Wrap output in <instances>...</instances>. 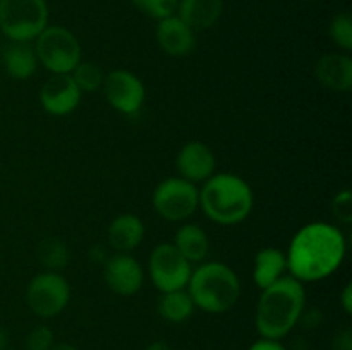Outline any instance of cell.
Instances as JSON below:
<instances>
[{
	"label": "cell",
	"mask_w": 352,
	"mask_h": 350,
	"mask_svg": "<svg viewBox=\"0 0 352 350\" xmlns=\"http://www.w3.org/2000/svg\"><path fill=\"white\" fill-rule=\"evenodd\" d=\"M103 95L113 110L127 117H134L141 112L146 98L143 81L131 71L117 69L109 72L103 79Z\"/></svg>",
	"instance_id": "cell-10"
},
{
	"label": "cell",
	"mask_w": 352,
	"mask_h": 350,
	"mask_svg": "<svg viewBox=\"0 0 352 350\" xmlns=\"http://www.w3.org/2000/svg\"><path fill=\"white\" fill-rule=\"evenodd\" d=\"M316 79L320 84L336 93L352 88V58L347 54H327L316 62Z\"/></svg>",
	"instance_id": "cell-15"
},
{
	"label": "cell",
	"mask_w": 352,
	"mask_h": 350,
	"mask_svg": "<svg viewBox=\"0 0 352 350\" xmlns=\"http://www.w3.org/2000/svg\"><path fill=\"white\" fill-rule=\"evenodd\" d=\"M195 302H192L191 295L186 288L174 292H165L162 294L160 301H158L157 311L162 319L172 325H181V323L188 321L195 312Z\"/></svg>",
	"instance_id": "cell-21"
},
{
	"label": "cell",
	"mask_w": 352,
	"mask_h": 350,
	"mask_svg": "<svg viewBox=\"0 0 352 350\" xmlns=\"http://www.w3.org/2000/svg\"><path fill=\"white\" fill-rule=\"evenodd\" d=\"M248 350H287L284 347V343L280 340H268V338H260L254 343H251V347Z\"/></svg>",
	"instance_id": "cell-30"
},
{
	"label": "cell",
	"mask_w": 352,
	"mask_h": 350,
	"mask_svg": "<svg viewBox=\"0 0 352 350\" xmlns=\"http://www.w3.org/2000/svg\"><path fill=\"white\" fill-rule=\"evenodd\" d=\"M332 213L344 225H349L352 222V194L349 189H344L333 198Z\"/></svg>",
	"instance_id": "cell-27"
},
{
	"label": "cell",
	"mask_w": 352,
	"mask_h": 350,
	"mask_svg": "<svg viewBox=\"0 0 352 350\" xmlns=\"http://www.w3.org/2000/svg\"><path fill=\"white\" fill-rule=\"evenodd\" d=\"M346 253V237L339 226L325 222L308 223L289 244L287 271L301 283L325 280L342 266Z\"/></svg>",
	"instance_id": "cell-1"
},
{
	"label": "cell",
	"mask_w": 352,
	"mask_h": 350,
	"mask_svg": "<svg viewBox=\"0 0 352 350\" xmlns=\"http://www.w3.org/2000/svg\"><path fill=\"white\" fill-rule=\"evenodd\" d=\"M131 2L143 14L160 21L168 16H174L179 0H131Z\"/></svg>",
	"instance_id": "cell-25"
},
{
	"label": "cell",
	"mask_w": 352,
	"mask_h": 350,
	"mask_svg": "<svg viewBox=\"0 0 352 350\" xmlns=\"http://www.w3.org/2000/svg\"><path fill=\"white\" fill-rule=\"evenodd\" d=\"M69 301H71V287L67 278L58 271H41L31 278L28 285V307L38 318H55L64 312Z\"/></svg>",
	"instance_id": "cell-7"
},
{
	"label": "cell",
	"mask_w": 352,
	"mask_h": 350,
	"mask_svg": "<svg viewBox=\"0 0 352 350\" xmlns=\"http://www.w3.org/2000/svg\"><path fill=\"white\" fill-rule=\"evenodd\" d=\"M71 78L74 79V82L81 89V93H95L98 89H102L105 74H103L102 67L98 64H95V62L81 60L76 65L74 71L71 72Z\"/></svg>",
	"instance_id": "cell-23"
},
{
	"label": "cell",
	"mask_w": 352,
	"mask_h": 350,
	"mask_svg": "<svg viewBox=\"0 0 352 350\" xmlns=\"http://www.w3.org/2000/svg\"><path fill=\"white\" fill-rule=\"evenodd\" d=\"M48 26L45 0H0V31L16 43H30Z\"/></svg>",
	"instance_id": "cell-5"
},
{
	"label": "cell",
	"mask_w": 352,
	"mask_h": 350,
	"mask_svg": "<svg viewBox=\"0 0 352 350\" xmlns=\"http://www.w3.org/2000/svg\"><path fill=\"white\" fill-rule=\"evenodd\" d=\"M50 350H78L74 345H71V343L67 342H60V343H54V345L50 347Z\"/></svg>",
	"instance_id": "cell-34"
},
{
	"label": "cell",
	"mask_w": 352,
	"mask_h": 350,
	"mask_svg": "<svg viewBox=\"0 0 352 350\" xmlns=\"http://www.w3.org/2000/svg\"><path fill=\"white\" fill-rule=\"evenodd\" d=\"M322 319H323V316H322V311H320V309H316V307L306 309L305 307L302 309L301 318H299L298 325H302L305 328L313 329V328H316L320 323H322Z\"/></svg>",
	"instance_id": "cell-28"
},
{
	"label": "cell",
	"mask_w": 352,
	"mask_h": 350,
	"mask_svg": "<svg viewBox=\"0 0 352 350\" xmlns=\"http://www.w3.org/2000/svg\"><path fill=\"white\" fill-rule=\"evenodd\" d=\"M340 305L346 314H352V285L347 283L340 294Z\"/></svg>",
	"instance_id": "cell-31"
},
{
	"label": "cell",
	"mask_w": 352,
	"mask_h": 350,
	"mask_svg": "<svg viewBox=\"0 0 352 350\" xmlns=\"http://www.w3.org/2000/svg\"><path fill=\"white\" fill-rule=\"evenodd\" d=\"M306 307L305 283L285 275L261 290L254 312V326L261 338L282 340L298 326Z\"/></svg>",
	"instance_id": "cell-2"
},
{
	"label": "cell",
	"mask_w": 352,
	"mask_h": 350,
	"mask_svg": "<svg viewBox=\"0 0 352 350\" xmlns=\"http://www.w3.org/2000/svg\"><path fill=\"white\" fill-rule=\"evenodd\" d=\"M157 41L170 57H186L196 48V31L181 17L168 16L158 21Z\"/></svg>",
	"instance_id": "cell-14"
},
{
	"label": "cell",
	"mask_w": 352,
	"mask_h": 350,
	"mask_svg": "<svg viewBox=\"0 0 352 350\" xmlns=\"http://www.w3.org/2000/svg\"><path fill=\"white\" fill-rule=\"evenodd\" d=\"M153 208L167 222H184L199 208V189L182 177H168L155 187Z\"/></svg>",
	"instance_id": "cell-8"
},
{
	"label": "cell",
	"mask_w": 352,
	"mask_h": 350,
	"mask_svg": "<svg viewBox=\"0 0 352 350\" xmlns=\"http://www.w3.org/2000/svg\"><path fill=\"white\" fill-rule=\"evenodd\" d=\"M54 331L45 325L34 326L26 338L28 350H50V347L54 345Z\"/></svg>",
	"instance_id": "cell-26"
},
{
	"label": "cell",
	"mask_w": 352,
	"mask_h": 350,
	"mask_svg": "<svg viewBox=\"0 0 352 350\" xmlns=\"http://www.w3.org/2000/svg\"><path fill=\"white\" fill-rule=\"evenodd\" d=\"M306 2H316V0H306Z\"/></svg>",
	"instance_id": "cell-36"
},
{
	"label": "cell",
	"mask_w": 352,
	"mask_h": 350,
	"mask_svg": "<svg viewBox=\"0 0 352 350\" xmlns=\"http://www.w3.org/2000/svg\"><path fill=\"white\" fill-rule=\"evenodd\" d=\"M38 64L54 75L71 74L82 60L78 38L62 26H47L36 38L34 45Z\"/></svg>",
	"instance_id": "cell-6"
},
{
	"label": "cell",
	"mask_w": 352,
	"mask_h": 350,
	"mask_svg": "<svg viewBox=\"0 0 352 350\" xmlns=\"http://www.w3.org/2000/svg\"><path fill=\"white\" fill-rule=\"evenodd\" d=\"M223 12V0H179L177 17L195 31L208 30Z\"/></svg>",
	"instance_id": "cell-17"
},
{
	"label": "cell",
	"mask_w": 352,
	"mask_h": 350,
	"mask_svg": "<svg viewBox=\"0 0 352 350\" xmlns=\"http://www.w3.org/2000/svg\"><path fill=\"white\" fill-rule=\"evenodd\" d=\"M144 232L146 229L140 216L133 213H122L110 222L107 240L117 253H131L143 242Z\"/></svg>",
	"instance_id": "cell-16"
},
{
	"label": "cell",
	"mask_w": 352,
	"mask_h": 350,
	"mask_svg": "<svg viewBox=\"0 0 352 350\" xmlns=\"http://www.w3.org/2000/svg\"><path fill=\"white\" fill-rule=\"evenodd\" d=\"M103 278L113 294L131 297L138 294L144 283V270L136 257L129 253H117L109 256L103 264Z\"/></svg>",
	"instance_id": "cell-11"
},
{
	"label": "cell",
	"mask_w": 352,
	"mask_h": 350,
	"mask_svg": "<svg viewBox=\"0 0 352 350\" xmlns=\"http://www.w3.org/2000/svg\"><path fill=\"white\" fill-rule=\"evenodd\" d=\"M148 273L155 288L165 294V292L182 290L188 287L192 268L174 244L162 242L151 250Z\"/></svg>",
	"instance_id": "cell-9"
},
{
	"label": "cell",
	"mask_w": 352,
	"mask_h": 350,
	"mask_svg": "<svg viewBox=\"0 0 352 350\" xmlns=\"http://www.w3.org/2000/svg\"><path fill=\"white\" fill-rule=\"evenodd\" d=\"M251 185L236 174H213L199 189V208L219 225H237L253 211Z\"/></svg>",
	"instance_id": "cell-3"
},
{
	"label": "cell",
	"mask_w": 352,
	"mask_h": 350,
	"mask_svg": "<svg viewBox=\"0 0 352 350\" xmlns=\"http://www.w3.org/2000/svg\"><path fill=\"white\" fill-rule=\"evenodd\" d=\"M82 98L81 89L71 78V74L52 75L40 89V103L47 113L54 117H64L74 112Z\"/></svg>",
	"instance_id": "cell-12"
},
{
	"label": "cell",
	"mask_w": 352,
	"mask_h": 350,
	"mask_svg": "<svg viewBox=\"0 0 352 350\" xmlns=\"http://www.w3.org/2000/svg\"><path fill=\"white\" fill-rule=\"evenodd\" d=\"M333 350H352V333L349 328L342 329L336 335L332 343Z\"/></svg>",
	"instance_id": "cell-29"
},
{
	"label": "cell",
	"mask_w": 352,
	"mask_h": 350,
	"mask_svg": "<svg viewBox=\"0 0 352 350\" xmlns=\"http://www.w3.org/2000/svg\"><path fill=\"white\" fill-rule=\"evenodd\" d=\"M175 247L179 253L189 261V263H203L210 253V239L205 230L196 223H186L177 230L174 239Z\"/></svg>",
	"instance_id": "cell-20"
},
{
	"label": "cell",
	"mask_w": 352,
	"mask_h": 350,
	"mask_svg": "<svg viewBox=\"0 0 352 350\" xmlns=\"http://www.w3.org/2000/svg\"><path fill=\"white\" fill-rule=\"evenodd\" d=\"M144 350H172V349L167 342H164V340H155V342H151Z\"/></svg>",
	"instance_id": "cell-33"
},
{
	"label": "cell",
	"mask_w": 352,
	"mask_h": 350,
	"mask_svg": "<svg viewBox=\"0 0 352 350\" xmlns=\"http://www.w3.org/2000/svg\"><path fill=\"white\" fill-rule=\"evenodd\" d=\"M2 65L12 79H17V81L30 79L38 67L34 47H31L30 43L10 41L9 47L3 48L2 51Z\"/></svg>",
	"instance_id": "cell-19"
},
{
	"label": "cell",
	"mask_w": 352,
	"mask_h": 350,
	"mask_svg": "<svg viewBox=\"0 0 352 350\" xmlns=\"http://www.w3.org/2000/svg\"><path fill=\"white\" fill-rule=\"evenodd\" d=\"M186 290L191 295L195 307L208 314H222L239 301L241 281L229 264L208 261L192 270Z\"/></svg>",
	"instance_id": "cell-4"
},
{
	"label": "cell",
	"mask_w": 352,
	"mask_h": 350,
	"mask_svg": "<svg viewBox=\"0 0 352 350\" xmlns=\"http://www.w3.org/2000/svg\"><path fill=\"white\" fill-rule=\"evenodd\" d=\"M38 259L47 268L48 271H60L64 270L71 259V253L64 240L57 237H47L38 244Z\"/></svg>",
	"instance_id": "cell-22"
},
{
	"label": "cell",
	"mask_w": 352,
	"mask_h": 350,
	"mask_svg": "<svg viewBox=\"0 0 352 350\" xmlns=\"http://www.w3.org/2000/svg\"><path fill=\"white\" fill-rule=\"evenodd\" d=\"M89 257H91L93 261H96V263H103V264H105V261L109 259V256H107V253H105V250H103L100 246L93 247V249L89 250Z\"/></svg>",
	"instance_id": "cell-32"
},
{
	"label": "cell",
	"mask_w": 352,
	"mask_h": 350,
	"mask_svg": "<svg viewBox=\"0 0 352 350\" xmlns=\"http://www.w3.org/2000/svg\"><path fill=\"white\" fill-rule=\"evenodd\" d=\"M175 165H177L179 177L198 184V182H206L215 174L217 158L208 144L201 141H191L179 150Z\"/></svg>",
	"instance_id": "cell-13"
},
{
	"label": "cell",
	"mask_w": 352,
	"mask_h": 350,
	"mask_svg": "<svg viewBox=\"0 0 352 350\" xmlns=\"http://www.w3.org/2000/svg\"><path fill=\"white\" fill-rule=\"evenodd\" d=\"M287 273V257L284 250L277 247H265L254 256L253 280L258 288H267L285 277Z\"/></svg>",
	"instance_id": "cell-18"
},
{
	"label": "cell",
	"mask_w": 352,
	"mask_h": 350,
	"mask_svg": "<svg viewBox=\"0 0 352 350\" xmlns=\"http://www.w3.org/2000/svg\"><path fill=\"white\" fill-rule=\"evenodd\" d=\"M330 38H332L333 43L344 50L347 51L352 50V17L351 14L347 12H340L337 14L336 17L332 19L329 27Z\"/></svg>",
	"instance_id": "cell-24"
},
{
	"label": "cell",
	"mask_w": 352,
	"mask_h": 350,
	"mask_svg": "<svg viewBox=\"0 0 352 350\" xmlns=\"http://www.w3.org/2000/svg\"><path fill=\"white\" fill-rule=\"evenodd\" d=\"M7 343H9V335L3 328H0V350L7 349Z\"/></svg>",
	"instance_id": "cell-35"
}]
</instances>
